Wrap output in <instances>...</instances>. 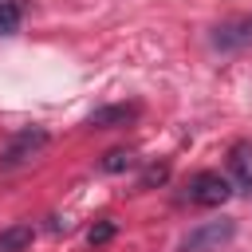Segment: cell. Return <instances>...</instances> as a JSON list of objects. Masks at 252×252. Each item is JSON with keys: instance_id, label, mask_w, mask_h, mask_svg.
Instances as JSON below:
<instances>
[{"instance_id": "obj_1", "label": "cell", "mask_w": 252, "mask_h": 252, "mask_svg": "<svg viewBox=\"0 0 252 252\" xmlns=\"http://www.w3.org/2000/svg\"><path fill=\"white\" fill-rule=\"evenodd\" d=\"M209 47L220 55H236V51H252V12L244 16H228L220 24L209 28Z\"/></svg>"}, {"instance_id": "obj_2", "label": "cell", "mask_w": 252, "mask_h": 252, "mask_svg": "<svg viewBox=\"0 0 252 252\" xmlns=\"http://www.w3.org/2000/svg\"><path fill=\"white\" fill-rule=\"evenodd\" d=\"M236 236V220L232 217H220V220H205L197 228H189L177 244V252H220L228 240Z\"/></svg>"}, {"instance_id": "obj_3", "label": "cell", "mask_w": 252, "mask_h": 252, "mask_svg": "<svg viewBox=\"0 0 252 252\" xmlns=\"http://www.w3.org/2000/svg\"><path fill=\"white\" fill-rule=\"evenodd\" d=\"M185 197H189L193 205L217 209V205H224V201L232 197V181H228L224 173H217V169H201V173H193V177H189Z\"/></svg>"}, {"instance_id": "obj_4", "label": "cell", "mask_w": 252, "mask_h": 252, "mask_svg": "<svg viewBox=\"0 0 252 252\" xmlns=\"http://www.w3.org/2000/svg\"><path fill=\"white\" fill-rule=\"evenodd\" d=\"M47 142H51V134H47V130H39V126L12 134V138H8V146L0 150V169H16V165L32 161V158H35Z\"/></svg>"}, {"instance_id": "obj_5", "label": "cell", "mask_w": 252, "mask_h": 252, "mask_svg": "<svg viewBox=\"0 0 252 252\" xmlns=\"http://www.w3.org/2000/svg\"><path fill=\"white\" fill-rule=\"evenodd\" d=\"M138 114H142V102H110V106L91 110L87 126L91 130H118V126H130Z\"/></svg>"}, {"instance_id": "obj_6", "label": "cell", "mask_w": 252, "mask_h": 252, "mask_svg": "<svg viewBox=\"0 0 252 252\" xmlns=\"http://www.w3.org/2000/svg\"><path fill=\"white\" fill-rule=\"evenodd\" d=\"M228 173L240 193H252V142H232L228 146Z\"/></svg>"}, {"instance_id": "obj_7", "label": "cell", "mask_w": 252, "mask_h": 252, "mask_svg": "<svg viewBox=\"0 0 252 252\" xmlns=\"http://www.w3.org/2000/svg\"><path fill=\"white\" fill-rule=\"evenodd\" d=\"M32 236H35L32 224H8V228L0 232V252H24V248L32 244Z\"/></svg>"}, {"instance_id": "obj_8", "label": "cell", "mask_w": 252, "mask_h": 252, "mask_svg": "<svg viewBox=\"0 0 252 252\" xmlns=\"http://www.w3.org/2000/svg\"><path fill=\"white\" fill-rule=\"evenodd\" d=\"M24 12H28V4H24V0H0V35H12V32H20V24H24Z\"/></svg>"}, {"instance_id": "obj_9", "label": "cell", "mask_w": 252, "mask_h": 252, "mask_svg": "<svg viewBox=\"0 0 252 252\" xmlns=\"http://www.w3.org/2000/svg\"><path fill=\"white\" fill-rule=\"evenodd\" d=\"M98 165H102V173H122V169H134V165H138V158H134L130 150H110Z\"/></svg>"}, {"instance_id": "obj_10", "label": "cell", "mask_w": 252, "mask_h": 252, "mask_svg": "<svg viewBox=\"0 0 252 252\" xmlns=\"http://www.w3.org/2000/svg\"><path fill=\"white\" fill-rule=\"evenodd\" d=\"M114 232H118V224H114V220H98V224L87 232V244H91V248H102V244H110V240H114Z\"/></svg>"}, {"instance_id": "obj_11", "label": "cell", "mask_w": 252, "mask_h": 252, "mask_svg": "<svg viewBox=\"0 0 252 252\" xmlns=\"http://www.w3.org/2000/svg\"><path fill=\"white\" fill-rule=\"evenodd\" d=\"M165 177H169V169H165V165H150V169H146V177H142V189H146V185H161Z\"/></svg>"}, {"instance_id": "obj_12", "label": "cell", "mask_w": 252, "mask_h": 252, "mask_svg": "<svg viewBox=\"0 0 252 252\" xmlns=\"http://www.w3.org/2000/svg\"><path fill=\"white\" fill-rule=\"evenodd\" d=\"M67 228H71L67 220H59V217H51V232H67Z\"/></svg>"}]
</instances>
